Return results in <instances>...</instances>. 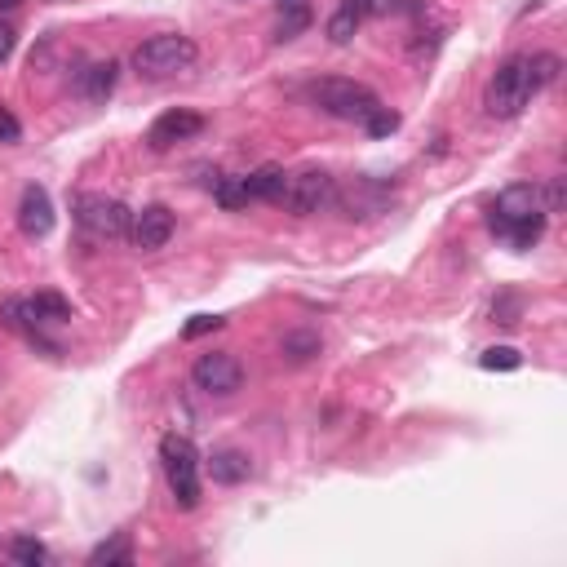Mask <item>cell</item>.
I'll return each instance as SVG.
<instances>
[{"instance_id": "obj_1", "label": "cell", "mask_w": 567, "mask_h": 567, "mask_svg": "<svg viewBox=\"0 0 567 567\" xmlns=\"http://www.w3.org/2000/svg\"><path fill=\"white\" fill-rule=\"evenodd\" d=\"M541 94L536 85V71H532V58H510L497 76L488 80V94H483V111L492 120H514L528 102Z\"/></svg>"}, {"instance_id": "obj_2", "label": "cell", "mask_w": 567, "mask_h": 567, "mask_svg": "<svg viewBox=\"0 0 567 567\" xmlns=\"http://www.w3.org/2000/svg\"><path fill=\"white\" fill-rule=\"evenodd\" d=\"M160 466H164V479H169L173 505H178V510H195L204 497L200 452H195V443L187 435H164L160 439Z\"/></svg>"}, {"instance_id": "obj_3", "label": "cell", "mask_w": 567, "mask_h": 567, "mask_svg": "<svg viewBox=\"0 0 567 567\" xmlns=\"http://www.w3.org/2000/svg\"><path fill=\"white\" fill-rule=\"evenodd\" d=\"M200 49H195L191 36H178V32H164V36H151L133 49V71L147 80H169L178 71H191Z\"/></svg>"}, {"instance_id": "obj_4", "label": "cell", "mask_w": 567, "mask_h": 567, "mask_svg": "<svg viewBox=\"0 0 567 567\" xmlns=\"http://www.w3.org/2000/svg\"><path fill=\"white\" fill-rule=\"evenodd\" d=\"M311 98L328 111V116L350 120V125H364V120L381 107V98L368 85H359V80H337V76L333 80H319V85L311 89Z\"/></svg>"}, {"instance_id": "obj_5", "label": "cell", "mask_w": 567, "mask_h": 567, "mask_svg": "<svg viewBox=\"0 0 567 567\" xmlns=\"http://www.w3.org/2000/svg\"><path fill=\"white\" fill-rule=\"evenodd\" d=\"M280 204L297 218H311V213H324L328 204H337V182L333 173L324 169H302V173H288V187L280 195Z\"/></svg>"}, {"instance_id": "obj_6", "label": "cell", "mask_w": 567, "mask_h": 567, "mask_svg": "<svg viewBox=\"0 0 567 567\" xmlns=\"http://www.w3.org/2000/svg\"><path fill=\"white\" fill-rule=\"evenodd\" d=\"M76 222L85 226L94 240H125L133 213L120 200H111V195L85 191V195H76Z\"/></svg>"}, {"instance_id": "obj_7", "label": "cell", "mask_w": 567, "mask_h": 567, "mask_svg": "<svg viewBox=\"0 0 567 567\" xmlns=\"http://www.w3.org/2000/svg\"><path fill=\"white\" fill-rule=\"evenodd\" d=\"M191 381H195V390H204V395L226 399L244 386V364L231 355V350H209V355H200L191 364Z\"/></svg>"}, {"instance_id": "obj_8", "label": "cell", "mask_w": 567, "mask_h": 567, "mask_svg": "<svg viewBox=\"0 0 567 567\" xmlns=\"http://www.w3.org/2000/svg\"><path fill=\"white\" fill-rule=\"evenodd\" d=\"M536 213H545L541 209V191L532 187V182H514V187H505L497 200H492V213H488V226L501 235H510L519 222H528V218H536Z\"/></svg>"}, {"instance_id": "obj_9", "label": "cell", "mask_w": 567, "mask_h": 567, "mask_svg": "<svg viewBox=\"0 0 567 567\" xmlns=\"http://www.w3.org/2000/svg\"><path fill=\"white\" fill-rule=\"evenodd\" d=\"M204 125H209V120H204L200 111H187V107H178V111H164V116L156 120V125L147 129V147H151V151H169V147H178V142L200 138Z\"/></svg>"}, {"instance_id": "obj_10", "label": "cell", "mask_w": 567, "mask_h": 567, "mask_svg": "<svg viewBox=\"0 0 567 567\" xmlns=\"http://www.w3.org/2000/svg\"><path fill=\"white\" fill-rule=\"evenodd\" d=\"M129 235H133V244H138L142 253H160L164 244L173 240V213L164 209V204H147L142 213H133Z\"/></svg>"}, {"instance_id": "obj_11", "label": "cell", "mask_w": 567, "mask_h": 567, "mask_svg": "<svg viewBox=\"0 0 567 567\" xmlns=\"http://www.w3.org/2000/svg\"><path fill=\"white\" fill-rule=\"evenodd\" d=\"M18 226H23L27 240H45L54 231V200H49L45 187H23V200H18Z\"/></svg>"}, {"instance_id": "obj_12", "label": "cell", "mask_w": 567, "mask_h": 567, "mask_svg": "<svg viewBox=\"0 0 567 567\" xmlns=\"http://www.w3.org/2000/svg\"><path fill=\"white\" fill-rule=\"evenodd\" d=\"M209 474L222 488H235V483H244L253 474V461H249V452H240V448H218L209 457Z\"/></svg>"}, {"instance_id": "obj_13", "label": "cell", "mask_w": 567, "mask_h": 567, "mask_svg": "<svg viewBox=\"0 0 567 567\" xmlns=\"http://www.w3.org/2000/svg\"><path fill=\"white\" fill-rule=\"evenodd\" d=\"M244 195L249 200H271V204H280V195L288 187V173L280 169V164H262V169H253V173H244Z\"/></svg>"}, {"instance_id": "obj_14", "label": "cell", "mask_w": 567, "mask_h": 567, "mask_svg": "<svg viewBox=\"0 0 567 567\" xmlns=\"http://www.w3.org/2000/svg\"><path fill=\"white\" fill-rule=\"evenodd\" d=\"M116 80H120V63L116 58H107V63H94L80 76V94H85L89 102H107L111 98V89H116Z\"/></svg>"}, {"instance_id": "obj_15", "label": "cell", "mask_w": 567, "mask_h": 567, "mask_svg": "<svg viewBox=\"0 0 567 567\" xmlns=\"http://www.w3.org/2000/svg\"><path fill=\"white\" fill-rule=\"evenodd\" d=\"M359 27H364V5H359V0H342L337 14L328 18V40H333V45H350Z\"/></svg>"}, {"instance_id": "obj_16", "label": "cell", "mask_w": 567, "mask_h": 567, "mask_svg": "<svg viewBox=\"0 0 567 567\" xmlns=\"http://www.w3.org/2000/svg\"><path fill=\"white\" fill-rule=\"evenodd\" d=\"M133 563V541L129 532H116L111 541H102L89 550V567H129Z\"/></svg>"}, {"instance_id": "obj_17", "label": "cell", "mask_w": 567, "mask_h": 567, "mask_svg": "<svg viewBox=\"0 0 567 567\" xmlns=\"http://www.w3.org/2000/svg\"><path fill=\"white\" fill-rule=\"evenodd\" d=\"M27 311H32L40 324H63V319H71V302L58 293H36V297H27Z\"/></svg>"}, {"instance_id": "obj_18", "label": "cell", "mask_w": 567, "mask_h": 567, "mask_svg": "<svg viewBox=\"0 0 567 567\" xmlns=\"http://www.w3.org/2000/svg\"><path fill=\"white\" fill-rule=\"evenodd\" d=\"M479 368H488V373H514V368H523V355L514 346H488L479 355Z\"/></svg>"}, {"instance_id": "obj_19", "label": "cell", "mask_w": 567, "mask_h": 567, "mask_svg": "<svg viewBox=\"0 0 567 567\" xmlns=\"http://www.w3.org/2000/svg\"><path fill=\"white\" fill-rule=\"evenodd\" d=\"M9 559L23 563V567H40V563H49V550L36 536H14V541H9Z\"/></svg>"}, {"instance_id": "obj_20", "label": "cell", "mask_w": 567, "mask_h": 567, "mask_svg": "<svg viewBox=\"0 0 567 567\" xmlns=\"http://www.w3.org/2000/svg\"><path fill=\"white\" fill-rule=\"evenodd\" d=\"M280 350H284L288 359H293V364H306V359L319 355V337H315V333H284Z\"/></svg>"}, {"instance_id": "obj_21", "label": "cell", "mask_w": 567, "mask_h": 567, "mask_svg": "<svg viewBox=\"0 0 567 567\" xmlns=\"http://www.w3.org/2000/svg\"><path fill=\"white\" fill-rule=\"evenodd\" d=\"M306 27H311V5H306V9H284L280 23H275V40H280V45H284V40H297Z\"/></svg>"}, {"instance_id": "obj_22", "label": "cell", "mask_w": 567, "mask_h": 567, "mask_svg": "<svg viewBox=\"0 0 567 567\" xmlns=\"http://www.w3.org/2000/svg\"><path fill=\"white\" fill-rule=\"evenodd\" d=\"M541 231H545V213H536V218H528V222H519L514 226L510 235H505V240H510V249H532L536 240H541Z\"/></svg>"}, {"instance_id": "obj_23", "label": "cell", "mask_w": 567, "mask_h": 567, "mask_svg": "<svg viewBox=\"0 0 567 567\" xmlns=\"http://www.w3.org/2000/svg\"><path fill=\"white\" fill-rule=\"evenodd\" d=\"M364 129H368V138H390V133L399 129V111H390V107H377L373 116L364 120Z\"/></svg>"}, {"instance_id": "obj_24", "label": "cell", "mask_w": 567, "mask_h": 567, "mask_svg": "<svg viewBox=\"0 0 567 567\" xmlns=\"http://www.w3.org/2000/svg\"><path fill=\"white\" fill-rule=\"evenodd\" d=\"M532 71H536V85H554V76H559V58L554 54H532Z\"/></svg>"}, {"instance_id": "obj_25", "label": "cell", "mask_w": 567, "mask_h": 567, "mask_svg": "<svg viewBox=\"0 0 567 567\" xmlns=\"http://www.w3.org/2000/svg\"><path fill=\"white\" fill-rule=\"evenodd\" d=\"M23 138V125H18V116L9 107H0V142H5V147H14V142Z\"/></svg>"}, {"instance_id": "obj_26", "label": "cell", "mask_w": 567, "mask_h": 567, "mask_svg": "<svg viewBox=\"0 0 567 567\" xmlns=\"http://www.w3.org/2000/svg\"><path fill=\"white\" fill-rule=\"evenodd\" d=\"M222 324H226L222 315H195L191 324L182 328V337H187V342H191V337H200V333H213V328H222Z\"/></svg>"}, {"instance_id": "obj_27", "label": "cell", "mask_w": 567, "mask_h": 567, "mask_svg": "<svg viewBox=\"0 0 567 567\" xmlns=\"http://www.w3.org/2000/svg\"><path fill=\"white\" fill-rule=\"evenodd\" d=\"M14 45H18L14 23H5V18H0V63H9V54H14Z\"/></svg>"}, {"instance_id": "obj_28", "label": "cell", "mask_w": 567, "mask_h": 567, "mask_svg": "<svg viewBox=\"0 0 567 567\" xmlns=\"http://www.w3.org/2000/svg\"><path fill=\"white\" fill-rule=\"evenodd\" d=\"M545 213H559L563 209V178H554L550 182V191H545V204H541Z\"/></svg>"}, {"instance_id": "obj_29", "label": "cell", "mask_w": 567, "mask_h": 567, "mask_svg": "<svg viewBox=\"0 0 567 567\" xmlns=\"http://www.w3.org/2000/svg\"><path fill=\"white\" fill-rule=\"evenodd\" d=\"M359 5H364V18H377L390 9V0H359Z\"/></svg>"}, {"instance_id": "obj_30", "label": "cell", "mask_w": 567, "mask_h": 567, "mask_svg": "<svg viewBox=\"0 0 567 567\" xmlns=\"http://www.w3.org/2000/svg\"><path fill=\"white\" fill-rule=\"evenodd\" d=\"M280 9H306V0H280Z\"/></svg>"}]
</instances>
